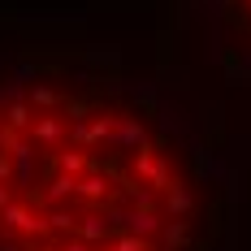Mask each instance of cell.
Returning a JSON list of instances; mask_svg holds the SVG:
<instances>
[{
  "mask_svg": "<svg viewBox=\"0 0 251 251\" xmlns=\"http://www.w3.org/2000/svg\"><path fill=\"white\" fill-rule=\"evenodd\" d=\"M212 191L143 96L74 74L0 82V251H208Z\"/></svg>",
  "mask_w": 251,
  "mask_h": 251,
  "instance_id": "obj_1",
  "label": "cell"
},
{
  "mask_svg": "<svg viewBox=\"0 0 251 251\" xmlns=\"http://www.w3.org/2000/svg\"><path fill=\"white\" fill-rule=\"evenodd\" d=\"M217 9H221V18H226L234 44L251 56V0H217Z\"/></svg>",
  "mask_w": 251,
  "mask_h": 251,
  "instance_id": "obj_2",
  "label": "cell"
}]
</instances>
